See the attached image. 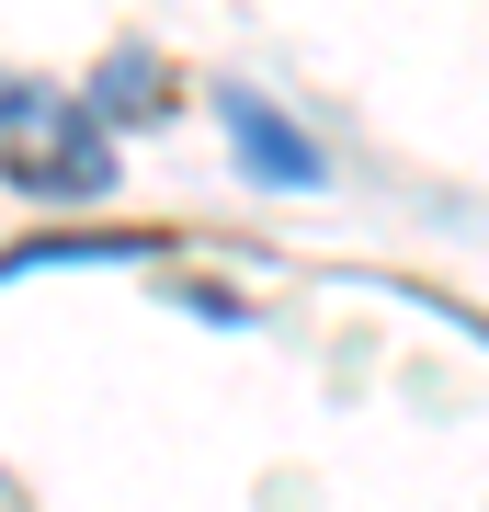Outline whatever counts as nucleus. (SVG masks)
<instances>
[{
	"label": "nucleus",
	"instance_id": "f257e3e1",
	"mask_svg": "<svg viewBox=\"0 0 489 512\" xmlns=\"http://www.w3.org/2000/svg\"><path fill=\"white\" fill-rule=\"evenodd\" d=\"M0 183L35 205H103L114 194V137L103 114L57 80H0Z\"/></svg>",
	"mask_w": 489,
	"mask_h": 512
},
{
	"label": "nucleus",
	"instance_id": "f03ea898",
	"mask_svg": "<svg viewBox=\"0 0 489 512\" xmlns=\"http://www.w3.org/2000/svg\"><path fill=\"white\" fill-rule=\"evenodd\" d=\"M217 114H228V137H239V160L262 171V183H285V194H308L319 183V148L285 126V114H262V92H217Z\"/></svg>",
	"mask_w": 489,
	"mask_h": 512
},
{
	"label": "nucleus",
	"instance_id": "7ed1b4c3",
	"mask_svg": "<svg viewBox=\"0 0 489 512\" xmlns=\"http://www.w3.org/2000/svg\"><path fill=\"white\" fill-rule=\"evenodd\" d=\"M160 251L148 228H57V239H23V251H0V274H46V262H137Z\"/></svg>",
	"mask_w": 489,
	"mask_h": 512
},
{
	"label": "nucleus",
	"instance_id": "20e7f679",
	"mask_svg": "<svg viewBox=\"0 0 489 512\" xmlns=\"http://www.w3.org/2000/svg\"><path fill=\"white\" fill-rule=\"evenodd\" d=\"M171 92H160V57L148 46H114L103 57V80H91V114H160Z\"/></svg>",
	"mask_w": 489,
	"mask_h": 512
}]
</instances>
